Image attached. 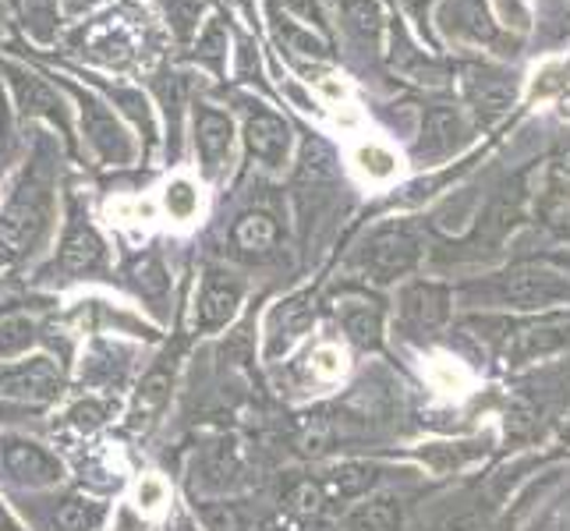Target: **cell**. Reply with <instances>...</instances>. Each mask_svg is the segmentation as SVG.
<instances>
[{
	"mask_svg": "<svg viewBox=\"0 0 570 531\" xmlns=\"http://www.w3.org/2000/svg\"><path fill=\"white\" fill-rule=\"evenodd\" d=\"M570 294V284L560 281L553 269L546 266H518L503 277V298L518 308H539L563 302Z\"/></svg>",
	"mask_w": 570,
	"mask_h": 531,
	"instance_id": "cell-1",
	"label": "cell"
},
{
	"mask_svg": "<svg viewBox=\"0 0 570 531\" xmlns=\"http://www.w3.org/2000/svg\"><path fill=\"white\" fill-rule=\"evenodd\" d=\"M419 263V242L407 227H386L368 245V266L376 281H393Z\"/></svg>",
	"mask_w": 570,
	"mask_h": 531,
	"instance_id": "cell-2",
	"label": "cell"
},
{
	"mask_svg": "<svg viewBox=\"0 0 570 531\" xmlns=\"http://www.w3.org/2000/svg\"><path fill=\"white\" fill-rule=\"evenodd\" d=\"M43 227V203L36 195H22L0 220V266L14 263L29 248L36 230Z\"/></svg>",
	"mask_w": 570,
	"mask_h": 531,
	"instance_id": "cell-3",
	"label": "cell"
},
{
	"mask_svg": "<svg viewBox=\"0 0 570 531\" xmlns=\"http://www.w3.org/2000/svg\"><path fill=\"white\" fill-rule=\"evenodd\" d=\"M4 468L26 485H53L65 475L61 464H57L43 446H36L29 440H8L4 443Z\"/></svg>",
	"mask_w": 570,
	"mask_h": 531,
	"instance_id": "cell-4",
	"label": "cell"
},
{
	"mask_svg": "<svg viewBox=\"0 0 570 531\" xmlns=\"http://www.w3.org/2000/svg\"><path fill=\"white\" fill-rule=\"evenodd\" d=\"M570 344V319H549L539 326H524L507 341V358L514 362H532L542 354H553Z\"/></svg>",
	"mask_w": 570,
	"mask_h": 531,
	"instance_id": "cell-5",
	"label": "cell"
},
{
	"mask_svg": "<svg viewBox=\"0 0 570 531\" xmlns=\"http://www.w3.org/2000/svg\"><path fill=\"white\" fill-rule=\"evenodd\" d=\"M0 390L11 393V397H26V401H50L53 393L61 390V376H57L50 358H36L22 368L8 372V376L0 380Z\"/></svg>",
	"mask_w": 570,
	"mask_h": 531,
	"instance_id": "cell-6",
	"label": "cell"
},
{
	"mask_svg": "<svg viewBox=\"0 0 570 531\" xmlns=\"http://www.w3.org/2000/svg\"><path fill=\"white\" fill-rule=\"evenodd\" d=\"M401 308H404V319L419 330H436L446 323L450 316V298L446 291L436 287V284H415L404 291L401 298Z\"/></svg>",
	"mask_w": 570,
	"mask_h": 531,
	"instance_id": "cell-7",
	"label": "cell"
},
{
	"mask_svg": "<svg viewBox=\"0 0 570 531\" xmlns=\"http://www.w3.org/2000/svg\"><path fill=\"white\" fill-rule=\"evenodd\" d=\"M238 305H242V284L220 277V273H213L203 287V294H199V326L203 330L224 326L234 312H238Z\"/></svg>",
	"mask_w": 570,
	"mask_h": 531,
	"instance_id": "cell-8",
	"label": "cell"
},
{
	"mask_svg": "<svg viewBox=\"0 0 570 531\" xmlns=\"http://www.w3.org/2000/svg\"><path fill=\"white\" fill-rule=\"evenodd\" d=\"M248 149L259 156V160H266V164H281L284 160V153H287V142H291V131H287V125L281 121L277 114H266V110H259L248 121Z\"/></svg>",
	"mask_w": 570,
	"mask_h": 531,
	"instance_id": "cell-9",
	"label": "cell"
},
{
	"mask_svg": "<svg viewBox=\"0 0 570 531\" xmlns=\"http://www.w3.org/2000/svg\"><path fill=\"white\" fill-rule=\"evenodd\" d=\"M195 142H199L206 167L216 170L230 153V121L216 110H199V117H195Z\"/></svg>",
	"mask_w": 570,
	"mask_h": 531,
	"instance_id": "cell-10",
	"label": "cell"
},
{
	"mask_svg": "<svg viewBox=\"0 0 570 531\" xmlns=\"http://www.w3.org/2000/svg\"><path fill=\"white\" fill-rule=\"evenodd\" d=\"M461 142V117L454 110H429L425 114V128H422V142L419 153L422 156H443Z\"/></svg>",
	"mask_w": 570,
	"mask_h": 531,
	"instance_id": "cell-11",
	"label": "cell"
},
{
	"mask_svg": "<svg viewBox=\"0 0 570 531\" xmlns=\"http://www.w3.org/2000/svg\"><path fill=\"white\" fill-rule=\"evenodd\" d=\"M401 528V503L393 496L368 500L347 514V531H397Z\"/></svg>",
	"mask_w": 570,
	"mask_h": 531,
	"instance_id": "cell-12",
	"label": "cell"
},
{
	"mask_svg": "<svg viewBox=\"0 0 570 531\" xmlns=\"http://www.w3.org/2000/svg\"><path fill=\"white\" fill-rule=\"evenodd\" d=\"M61 263L71 273H89V269H96L104 263V242L96 238L89 227H78V230L68 234V242L61 248Z\"/></svg>",
	"mask_w": 570,
	"mask_h": 531,
	"instance_id": "cell-13",
	"label": "cell"
},
{
	"mask_svg": "<svg viewBox=\"0 0 570 531\" xmlns=\"http://www.w3.org/2000/svg\"><path fill=\"white\" fill-rule=\"evenodd\" d=\"M86 131L92 135L96 149H100L104 156H110V160H125V156H128L121 128L114 125V117L107 110H100V104L86 107Z\"/></svg>",
	"mask_w": 570,
	"mask_h": 531,
	"instance_id": "cell-14",
	"label": "cell"
},
{
	"mask_svg": "<svg viewBox=\"0 0 570 531\" xmlns=\"http://www.w3.org/2000/svg\"><path fill=\"white\" fill-rule=\"evenodd\" d=\"M308 326H312V308L305 302H284L277 312H273V330H277L273 351H281V344L287 347L291 341H298Z\"/></svg>",
	"mask_w": 570,
	"mask_h": 531,
	"instance_id": "cell-15",
	"label": "cell"
},
{
	"mask_svg": "<svg viewBox=\"0 0 570 531\" xmlns=\"http://www.w3.org/2000/svg\"><path fill=\"white\" fill-rule=\"evenodd\" d=\"M234 242L245 252H266L277 242V224H273L266 213H248L242 216V224L234 227Z\"/></svg>",
	"mask_w": 570,
	"mask_h": 531,
	"instance_id": "cell-16",
	"label": "cell"
},
{
	"mask_svg": "<svg viewBox=\"0 0 570 531\" xmlns=\"http://www.w3.org/2000/svg\"><path fill=\"white\" fill-rule=\"evenodd\" d=\"M104 510L89 503V500H68L61 510L53 514V531H92L100 524Z\"/></svg>",
	"mask_w": 570,
	"mask_h": 531,
	"instance_id": "cell-17",
	"label": "cell"
},
{
	"mask_svg": "<svg viewBox=\"0 0 570 531\" xmlns=\"http://www.w3.org/2000/svg\"><path fill=\"white\" fill-rule=\"evenodd\" d=\"M344 326L351 333V341L362 347H376L383 341V319L376 308H351L344 316Z\"/></svg>",
	"mask_w": 570,
	"mask_h": 531,
	"instance_id": "cell-18",
	"label": "cell"
},
{
	"mask_svg": "<svg viewBox=\"0 0 570 531\" xmlns=\"http://www.w3.org/2000/svg\"><path fill=\"white\" fill-rule=\"evenodd\" d=\"M167 397H170V376H167L164 368L149 372L142 390H139V401H135V415H139V422L156 415V411L167 404Z\"/></svg>",
	"mask_w": 570,
	"mask_h": 531,
	"instance_id": "cell-19",
	"label": "cell"
},
{
	"mask_svg": "<svg viewBox=\"0 0 570 531\" xmlns=\"http://www.w3.org/2000/svg\"><path fill=\"white\" fill-rule=\"evenodd\" d=\"M164 206H167V213L174 216V220H191V216L199 213V191H195L191 181H185V177H181V181L167 185Z\"/></svg>",
	"mask_w": 570,
	"mask_h": 531,
	"instance_id": "cell-20",
	"label": "cell"
},
{
	"mask_svg": "<svg viewBox=\"0 0 570 531\" xmlns=\"http://www.w3.org/2000/svg\"><path fill=\"white\" fill-rule=\"evenodd\" d=\"M32 323L22 316H11V319H0V358H14L32 344Z\"/></svg>",
	"mask_w": 570,
	"mask_h": 531,
	"instance_id": "cell-21",
	"label": "cell"
},
{
	"mask_svg": "<svg viewBox=\"0 0 570 531\" xmlns=\"http://www.w3.org/2000/svg\"><path fill=\"white\" fill-rule=\"evenodd\" d=\"M475 100L485 107V110H503L514 100V86L507 82L500 75H485V78H475Z\"/></svg>",
	"mask_w": 570,
	"mask_h": 531,
	"instance_id": "cell-22",
	"label": "cell"
},
{
	"mask_svg": "<svg viewBox=\"0 0 570 531\" xmlns=\"http://www.w3.org/2000/svg\"><path fill=\"white\" fill-rule=\"evenodd\" d=\"M333 482H337L341 496H358V493H365V489H372V482H376V468H368V464H344Z\"/></svg>",
	"mask_w": 570,
	"mask_h": 531,
	"instance_id": "cell-23",
	"label": "cell"
},
{
	"mask_svg": "<svg viewBox=\"0 0 570 531\" xmlns=\"http://www.w3.org/2000/svg\"><path fill=\"white\" fill-rule=\"evenodd\" d=\"M135 284H139V291L149 294V298H160L167 291V273L156 259H142V263H135Z\"/></svg>",
	"mask_w": 570,
	"mask_h": 531,
	"instance_id": "cell-24",
	"label": "cell"
},
{
	"mask_svg": "<svg viewBox=\"0 0 570 531\" xmlns=\"http://www.w3.org/2000/svg\"><path fill=\"white\" fill-rule=\"evenodd\" d=\"M203 528L206 531H242V514L230 503H206Z\"/></svg>",
	"mask_w": 570,
	"mask_h": 531,
	"instance_id": "cell-25",
	"label": "cell"
},
{
	"mask_svg": "<svg viewBox=\"0 0 570 531\" xmlns=\"http://www.w3.org/2000/svg\"><path fill=\"white\" fill-rule=\"evenodd\" d=\"M323 507V489L320 485H312V482H302V485H294L291 493H287V510L291 514H316V510Z\"/></svg>",
	"mask_w": 570,
	"mask_h": 531,
	"instance_id": "cell-26",
	"label": "cell"
},
{
	"mask_svg": "<svg viewBox=\"0 0 570 531\" xmlns=\"http://www.w3.org/2000/svg\"><path fill=\"white\" fill-rule=\"evenodd\" d=\"M14 86H18V96H22L26 110H53V96H50V89L39 86L36 78H22V75H18V78H14Z\"/></svg>",
	"mask_w": 570,
	"mask_h": 531,
	"instance_id": "cell-27",
	"label": "cell"
},
{
	"mask_svg": "<svg viewBox=\"0 0 570 531\" xmlns=\"http://www.w3.org/2000/svg\"><path fill=\"white\" fill-rule=\"evenodd\" d=\"M358 164L365 174L372 177H390L393 174V156L386 149H376V146H368V149H358Z\"/></svg>",
	"mask_w": 570,
	"mask_h": 531,
	"instance_id": "cell-28",
	"label": "cell"
},
{
	"mask_svg": "<svg viewBox=\"0 0 570 531\" xmlns=\"http://www.w3.org/2000/svg\"><path fill=\"white\" fill-rule=\"evenodd\" d=\"M135 503L142 510H160L167 503V485L160 479H142L139 489H135Z\"/></svg>",
	"mask_w": 570,
	"mask_h": 531,
	"instance_id": "cell-29",
	"label": "cell"
},
{
	"mask_svg": "<svg viewBox=\"0 0 570 531\" xmlns=\"http://www.w3.org/2000/svg\"><path fill=\"white\" fill-rule=\"evenodd\" d=\"M78 429H96V425H100L104 422V407L100 404H96V401H86V404H75L71 407V415H68Z\"/></svg>",
	"mask_w": 570,
	"mask_h": 531,
	"instance_id": "cell-30",
	"label": "cell"
},
{
	"mask_svg": "<svg viewBox=\"0 0 570 531\" xmlns=\"http://www.w3.org/2000/svg\"><path fill=\"white\" fill-rule=\"evenodd\" d=\"M248 347H252V341H248V330L230 333L227 344H224V358H227V362H248Z\"/></svg>",
	"mask_w": 570,
	"mask_h": 531,
	"instance_id": "cell-31",
	"label": "cell"
},
{
	"mask_svg": "<svg viewBox=\"0 0 570 531\" xmlns=\"http://www.w3.org/2000/svg\"><path fill=\"white\" fill-rule=\"evenodd\" d=\"M312 368H316L320 376H337L344 368V358L333 347H323V351H316V358H312Z\"/></svg>",
	"mask_w": 570,
	"mask_h": 531,
	"instance_id": "cell-32",
	"label": "cell"
},
{
	"mask_svg": "<svg viewBox=\"0 0 570 531\" xmlns=\"http://www.w3.org/2000/svg\"><path fill=\"white\" fill-rule=\"evenodd\" d=\"M553 185L570 195V146L557 153V160H553Z\"/></svg>",
	"mask_w": 570,
	"mask_h": 531,
	"instance_id": "cell-33",
	"label": "cell"
},
{
	"mask_svg": "<svg viewBox=\"0 0 570 531\" xmlns=\"http://www.w3.org/2000/svg\"><path fill=\"white\" fill-rule=\"evenodd\" d=\"M532 531H570V507H557L553 514H546Z\"/></svg>",
	"mask_w": 570,
	"mask_h": 531,
	"instance_id": "cell-34",
	"label": "cell"
},
{
	"mask_svg": "<svg viewBox=\"0 0 570 531\" xmlns=\"http://www.w3.org/2000/svg\"><path fill=\"white\" fill-rule=\"evenodd\" d=\"M167 531H199V528H195V524H191L188 518H174Z\"/></svg>",
	"mask_w": 570,
	"mask_h": 531,
	"instance_id": "cell-35",
	"label": "cell"
},
{
	"mask_svg": "<svg viewBox=\"0 0 570 531\" xmlns=\"http://www.w3.org/2000/svg\"><path fill=\"white\" fill-rule=\"evenodd\" d=\"M0 531H18V524L4 514V510H0Z\"/></svg>",
	"mask_w": 570,
	"mask_h": 531,
	"instance_id": "cell-36",
	"label": "cell"
},
{
	"mask_svg": "<svg viewBox=\"0 0 570 531\" xmlns=\"http://www.w3.org/2000/svg\"><path fill=\"white\" fill-rule=\"evenodd\" d=\"M259 531H287V528H284L281 521H266V524H263Z\"/></svg>",
	"mask_w": 570,
	"mask_h": 531,
	"instance_id": "cell-37",
	"label": "cell"
},
{
	"mask_svg": "<svg viewBox=\"0 0 570 531\" xmlns=\"http://www.w3.org/2000/svg\"><path fill=\"white\" fill-rule=\"evenodd\" d=\"M305 531H333L330 524H312V528H305Z\"/></svg>",
	"mask_w": 570,
	"mask_h": 531,
	"instance_id": "cell-38",
	"label": "cell"
}]
</instances>
